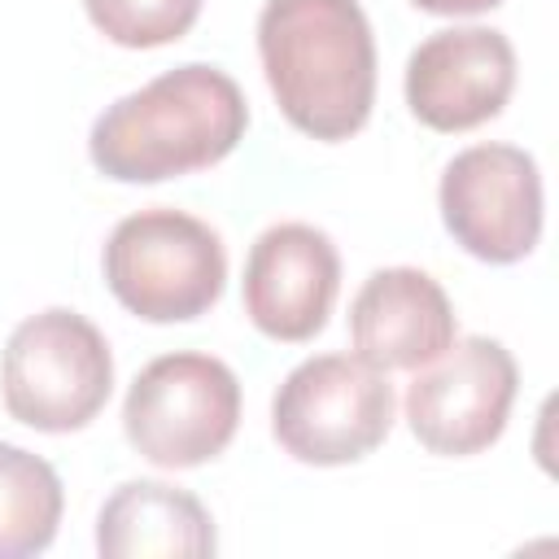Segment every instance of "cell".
<instances>
[{"instance_id": "11", "label": "cell", "mask_w": 559, "mask_h": 559, "mask_svg": "<svg viewBox=\"0 0 559 559\" xmlns=\"http://www.w3.org/2000/svg\"><path fill=\"white\" fill-rule=\"evenodd\" d=\"M454 306L419 266H384L362 280L349 306V341L376 371H415L454 341Z\"/></svg>"}, {"instance_id": "10", "label": "cell", "mask_w": 559, "mask_h": 559, "mask_svg": "<svg viewBox=\"0 0 559 559\" xmlns=\"http://www.w3.org/2000/svg\"><path fill=\"white\" fill-rule=\"evenodd\" d=\"M341 288V253L314 223L266 227L245 258V314L271 341H310L323 332Z\"/></svg>"}, {"instance_id": "8", "label": "cell", "mask_w": 559, "mask_h": 559, "mask_svg": "<svg viewBox=\"0 0 559 559\" xmlns=\"http://www.w3.org/2000/svg\"><path fill=\"white\" fill-rule=\"evenodd\" d=\"M441 223L480 262L507 266L542 236V175L515 144H472L441 175Z\"/></svg>"}, {"instance_id": "12", "label": "cell", "mask_w": 559, "mask_h": 559, "mask_svg": "<svg viewBox=\"0 0 559 559\" xmlns=\"http://www.w3.org/2000/svg\"><path fill=\"white\" fill-rule=\"evenodd\" d=\"M96 550L105 559H205L218 550V537L210 511L188 489L127 480L100 507Z\"/></svg>"}, {"instance_id": "14", "label": "cell", "mask_w": 559, "mask_h": 559, "mask_svg": "<svg viewBox=\"0 0 559 559\" xmlns=\"http://www.w3.org/2000/svg\"><path fill=\"white\" fill-rule=\"evenodd\" d=\"M92 26L122 48H162L192 31L201 0H83Z\"/></svg>"}, {"instance_id": "15", "label": "cell", "mask_w": 559, "mask_h": 559, "mask_svg": "<svg viewBox=\"0 0 559 559\" xmlns=\"http://www.w3.org/2000/svg\"><path fill=\"white\" fill-rule=\"evenodd\" d=\"M411 4L424 13H441V17H472V13H485L502 0H411Z\"/></svg>"}, {"instance_id": "1", "label": "cell", "mask_w": 559, "mask_h": 559, "mask_svg": "<svg viewBox=\"0 0 559 559\" xmlns=\"http://www.w3.org/2000/svg\"><path fill=\"white\" fill-rule=\"evenodd\" d=\"M249 127L245 92L205 61L175 66L118 96L87 135L92 166L118 183H162L223 162Z\"/></svg>"}, {"instance_id": "6", "label": "cell", "mask_w": 559, "mask_h": 559, "mask_svg": "<svg viewBox=\"0 0 559 559\" xmlns=\"http://www.w3.org/2000/svg\"><path fill=\"white\" fill-rule=\"evenodd\" d=\"M240 424V380L214 354H162L127 389L122 432L157 467H201Z\"/></svg>"}, {"instance_id": "13", "label": "cell", "mask_w": 559, "mask_h": 559, "mask_svg": "<svg viewBox=\"0 0 559 559\" xmlns=\"http://www.w3.org/2000/svg\"><path fill=\"white\" fill-rule=\"evenodd\" d=\"M61 476L39 454L0 441V559H26L52 546L61 524Z\"/></svg>"}, {"instance_id": "9", "label": "cell", "mask_w": 559, "mask_h": 559, "mask_svg": "<svg viewBox=\"0 0 559 559\" xmlns=\"http://www.w3.org/2000/svg\"><path fill=\"white\" fill-rule=\"evenodd\" d=\"M515 87V48L493 26L432 31L406 61V105L432 131H472L502 114Z\"/></svg>"}, {"instance_id": "4", "label": "cell", "mask_w": 559, "mask_h": 559, "mask_svg": "<svg viewBox=\"0 0 559 559\" xmlns=\"http://www.w3.org/2000/svg\"><path fill=\"white\" fill-rule=\"evenodd\" d=\"M114 389V358L96 323L52 306L22 319L0 354L4 411L35 432H74L100 415Z\"/></svg>"}, {"instance_id": "3", "label": "cell", "mask_w": 559, "mask_h": 559, "mask_svg": "<svg viewBox=\"0 0 559 559\" xmlns=\"http://www.w3.org/2000/svg\"><path fill=\"white\" fill-rule=\"evenodd\" d=\"M109 293L148 323H183L205 314L227 280V253L210 223L183 210L127 214L105 240Z\"/></svg>"}, {"instance_id": "7", "label": "cell", "mask_w": 559, "mask_h": 559, "mask_svg": "<svg viewBox=\"0 0 559 559\" xmlns=\"http://www.w3.org/2000/svg\"><path fill=\"white\" fill-rule=\"evenodd\" d=\"M515 389L520 371L511 349L493 336H463L415 367L406 384V424L432 454L467 459L502 437Z\"/></svg>"}, {"instance_id": "2", "label": "cell", "mask_w": 559, "mask_h": 559, "mask_svg": "<svg viewBox=\"0 0 559 559\" xmlns=\"http://www.w3.org/2000/svg\"><path fill=\"white\" fill-rule=\"evenodd\" d=\"M262 74L284 118L314 140H349L376 105V39L358 0H266Z\"/></svg>"}, {"instance_id": "5", "label": "cell", "mask_w": 559, "mask_h": 559, "mask_svg": "<svg viewBox=\"0 0 559 559\" xmlns=\"http://www.w3.org/2000/svg\"><path fill=\"white\" fill-rule=\"evenodd\" d=\"M393 384L358 354H319L297 362L271 402V432L314 467H341L371 454L393 428Z\"/></svg>"}]
</instances>
